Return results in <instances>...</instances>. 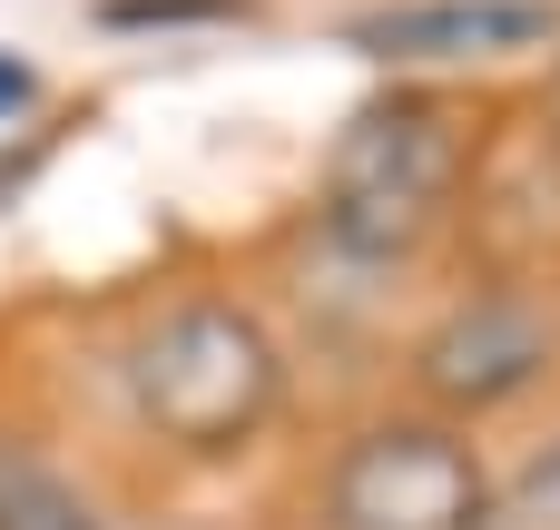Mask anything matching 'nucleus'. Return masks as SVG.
<instances>
[{
	"instance_id": "1",
	"label": "nucleus",
	"mask_w": 560,
	"mask_h": 530,
	"mask_svg": "<svg viewBox=\"0 0 560 530\" xmlns=\"http://www.w3.org/2000/svg\"><path fill=\"white\" fill-rule=\"evenodd\" d=\"M463 157L472 148H463L443 98H404L394 89V98L354 108L335 157H325V236L345 256H413L443 226V207L463 187Z\"/></svg>"
},
{
	"instance_id": "2",
	"label": "nucleus",
	"mask_w": 560,
	"mask_h": 530,
	"mask_svg": "<svg viewBox=\"0 0 560 530\" xmlns=\"http://www.w3.org/2000/svg\"><path fill=\"white\" fill-rule=\"evenodd\" d=\"M128 393L148 413L158 443L177 452H236L266 413H276V334L246 305H177L138 334L128 354Z\"/></svg>"
},
{
	"instance_id": "3",
	"label": "nucleus",
	"mask_w": 560,
	"mask_h": 530,
	"mask_svg": "<svg viewBox=\"0 0 560 530\" xmlns=\"http://www.w3.org/2000/svg\"><path fill=\"white\" fill-rule=\"evenodd\" d=\"M335 530H492V472L443 423H374L325 472Z\"/></svg>"
},
{
	"instance_id": "4",
	"label": "nucleus",
	"mask_w": 560,
	"mask_h": 530,
	"mask_svg": "<svg viewBox=\"0 0 560 530\" xmlns=\"http://www.w3.org/2000/svg\"><path fill=\"white\" fill-rule=\"evenodd\" d=\"M551 374V315L532 295H472L413 344V384L443 413H492Z\"/></svg>"
},
{
	"instance_id": "5",
	"label": "nucleus",
	"mask_w": 560,
	"mask_h": 530,
	"mask_svg": "<svg viewBox=\"0 0 560 530\" xmlns=\"http://www.w3.org/2000/svg\"><path fill=\"white\" fill-rule=\"evenodd\" d=\"M364 59L394 69H443V59H512V49H551L560 0H404L345 30Z\"/></svg>"
},
{
	"instance_id": "6",
	"label": "nucleus",
	"mask_w": 560,
	"mask_h": 530,
	"mask_svg": "<svg viewBox=\"0 0 560 530\" xmlns=\"http://www.w3.org/2000/svg\"><path fill=\"white\" fill-rule=\"evenodd\" d=\"M0 530H89V502L30 443H0Z\"/></svg>"
},
{
	"instance_id": "7",
	"label": "nucleus",
	"mask_w": 560,
	"mask_h": 530,
	"mask_svg": "<svg viewBox=\"0 0 560 530\" xmlns=\"http://www.w3.org/2000/svg\"><path fill=\"white\" fill-rule=\"evenodd\" d=\"M246 0H108L118 30H148V20H236Z\"/></svg>"
},
{
	"instance_id": "8",
	"label": "nucleus",
	"mask_w": 560,
	"mask_h": 530,
	"mask_svg": "<svg viewBox=\"0 0 560 530\" xmlns=\"http://www.w3.org/2000/svg\"><path fill=\"white\" fill-rule=\"evenodd\" d=\"M512 521H532V530H560V452H551V462H532V482L512 492Z\"/></svg>"
},
{
	"instance_id": "9",
	"label": "nucleus",
	"mask_w": 560,
	"mask_h": 530,
	"mask_svg": "<svg viewBox=\"0 0 560 530\" xmlns=\"http://www.w3.org/2000/svg\"><path fill=\"white\" fill-rule=\"evenodd\" d=\"M10 108H30V59L0 49V118H10Z\"/></svg>"
}]
</instances>
